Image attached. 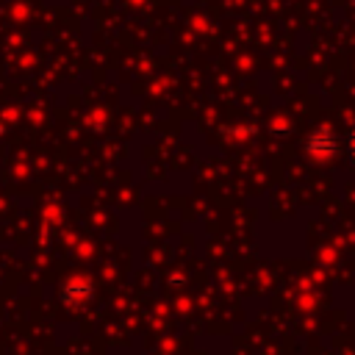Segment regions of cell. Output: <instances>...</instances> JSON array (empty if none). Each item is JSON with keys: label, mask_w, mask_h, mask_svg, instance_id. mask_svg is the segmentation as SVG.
<instances>
[{"label": "cell", "mask_w": 355, "mask_h": 355, "mask_svg": "<svg viewBox=\"0 0 355 355\" xmlns=\"http://www.w3.org/2000/svg\"><path fill=\"white\" fill-rule=\"evenodd\" d=\"M347 155H349V161L355 164V128H352L349 136H347Z\"/></svg>", "instance_id": "cell-2"}, {"label": "cell", "mask_w": 355, "mask_h": 355, "mask_svg": "<svg viewBox=\"0 0 355 355\" xmlns=\"http://www.w3.org/2000/svg\"><path fill=\"white\" fill-rule=\"evenodd\" d=\"M302 147H305L311 161H330L338 153V136L330 128H316L305 136Z\"/></svg>", "instance_id": "cell-1"}]
</instances>
